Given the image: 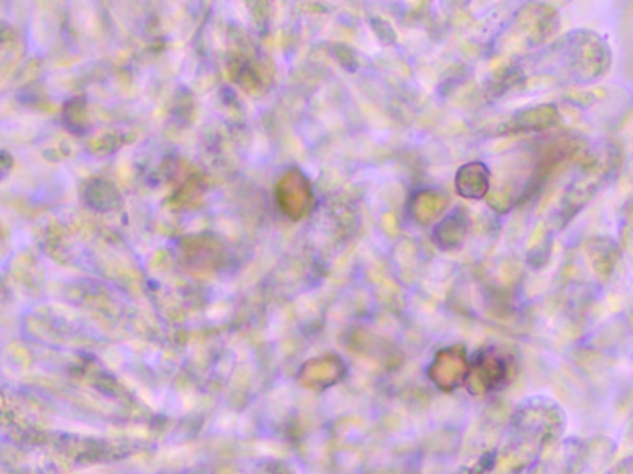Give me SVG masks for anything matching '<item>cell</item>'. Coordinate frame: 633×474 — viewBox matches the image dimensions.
<instances>
[{
  "label": "cell",
  "mask_w": 633,
  "mask_h": 474,
  "mask_svg": "<svg viewBox=\"0 0 633 474\" xmlns=\"http://www.w3.org/2000/svg\"><path fill=\"white\" fill-rule=\"evenodd\" d=\"M508 375V363L495 352H489L478 358V362L472 365L471 371H467L465 382L467 386L474 387V391H489L498 384H502Z\"/></svg>",
  "instance_id": "cell-1"
},
{
  "label": "cell",
  "mask_w": 633,
  "mask_h": 474,
  "mask_svg": "<svg viewBox=\"0 0 633 474\" xmlns=\"http://www.w3.org/2000/svg\"><path fill=\"white\" fill-rule=\"evenodd\" d=\"M430 373L437 386L443 389H454L467 376L465 358L454 349L445 350L435 358Z\"/></svg>",
  "instance_id": "cell-2"
},
{
  "label": "cell",
  "mask_w": 633,
  "mask_h": 474,
  "mask_svg": "<svg viewBox=\"0 0 633 474\" xmlns=\"http://www.w3.org/2000/svg\"><path fill=\"white\" fill-rule=\"evenodd\" d=\"M343 373L345 367L337 358H319L304 367L300 373V382L308 387H330L341 380Z\"/></svg>",
  "instance_id": "cell-3"
}]
</instances>
